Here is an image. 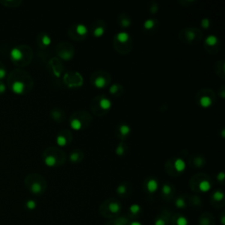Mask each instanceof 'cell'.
<instances>
[{
    "label": "cell",
    "instance_id": "9",
    "mask_svg": "<svg viewBox=\"0 0 225 225\" xmlns=\"http://www.w3.org/2000/svg\"><path fill=\"white\" fill-rule=\"evenodd\" d=\"M216 101V94L213 89L202 88L196 93L197 105L202 108H209L214 106Z\"/></svg>",
    "mask_w": 225,
    "mask_h": 225
},
{
    "label": "cell",
    "instance_id": "2",
    "mask_svg": "<svg viewBox=\"0 0 225 225\" xmlns=\"http://www.w3.org/2000/svg\"><path fill=\"white\" fill-rule=\"evenodd\" d=\"M67 155L65 151L59 147H50L46 150L43 156L44 164L48 167H58L65 164Z\"/></svg>",
    "mask_w": 225,
    "mask_h": 225
},
{
    "label": "cell",
    "instance_id": "4",
    "mask_svg": "<svg viewBox=\"0 0 225 225\" xmlns=\"http://www.w3.org/2000/svg\"><path fill=\"white\" fill-rule=\"evenodd\" d=\"M113 47L120 55H127L133 49V40L130 34L125 31H120L113 38Z\"/></svg>",
    "mask_w": 225,
    "mask_h": 225
},
{
    "label": "cell",
    "instance_id": "21",
    "mask_svg": "<svg viewBox=\"0 0 225 225\" xmlns=\"http://www.w3.org/2000/svg\"><path fill=\"white\" fill-rule=\"evenodd\" d=\"M132 132L131 127L127 123H120L115 129V135L120 141H126V139L130 135Z\"/></svg>",
    "mask_w": 225,
    "mask_h": 225
},
{
    "label": "cell",
    "instance_id": "52",
    "mask_svg": "<svg viewBox=\"0 0 225 225\" xmlns=\"http://www.w3.org/2000/svg\"><path fill=\"white\" fill-rule=\"evenodd\" d=\"M221 135H222V137H223V138H224V137H225V129H224V128L222 129V131H221Z\"/></svg>",
    "mask_w": 225,
    "mask_h": 225
},
{
    "label": "cell",
    "instance_id": "28",
    "mask_svg": "<svg viewBox=\"0 0 225 225\" xmlns=\"http://www.w3.org/2000/svg\"><path fill=\"white\" fill-rule=\"evenodd\" d=\"M118 25L123 29H127L132 26V19L128 13H120L117 16Z\"/></svg>",
    "mask_w": 225,
    "mask_h": 225
},
{
    "label": "cell",
    "instance_id": "17",
    "mask_svg": "<svg viewBox=\"0 0 225 225\" xmlns=\"http://www.w3.org/2000/svg\"><path fill=\"white\" fill-rule=\"evenodd\" d=\"M47 188V183L43 178L37 177L34 180H33L29 185V190L32 194L39 195L45 192Z\"/></svg>",
    "mask_w": 225,
    "mask_h": 225
},
{
    "label": "cell",
    "instance_id": "45",
    "mask_svg": "<svg viewBox=\"0 0 225 225\" xmlns=\"http://www.w3.org/2000/svg\"><path fill=\"white\" fill-rule=\"evenodd\" d=\"M178 3L179 4H181L182 6H185V7H189L191 6L192 4H194V3H196L195 0H179Z\"/></svg>",
    "mask_w": 225,
    "mask_h": 225
},
{
    "label": "cell",
    "instance_id": "3",
    "mask_svg": "<svg viewBox=\"0 0 225 225\" xmlns=\"http://www.w3.org/2000/svg\"><path fill=\"white\" fill-rule=\"evenodd\" d=\"M113 107V101L106 95L100 94L95 96L91 103V111L95 116L103 117L108 114Z\"/></svg>",
    "mask_w": 225,
    "mask_h": 225
},
{
    "label": "cell",
    "instance_id": "31",
    "mask_svg": "<svg viewBox=\"0 0 225 225\" xmlns=\"http://www.w3.org/2000/svg\"><path fill=\"white\" fill-rule=\"evenodd\" d=\"M214 71L220 78L224 79L225 78V61L224 60H219L215 62L214 65Z\"/></svg>",
    "mask_w": 225,
    "mask_h": 225
},
{
    "label": "cell",
    "instance_id": "51",
    "mask_svg": "<svg viewBox=\"0 0 225 225\" xmlns=\"http://www.w3.org/2000/svg\"><path fill=\"white\" fill-rule=\"evenodd\" d=\"M225 215H224V213H222V217H221V224L223 225H225Z\"/></svg>",
    "mask_w": 225,
    "mask_h": 225
},
{
    "label": "cell",
    "instance_id": "27",
    "mask_svg": "<svg viewBox=\"0 0 225 225\" xmlns=\"http://www.w3.org/2000/svg\"><path fill=\"white\" fill-rule=\"evenodd\" d=\"M51 118L57 123H62L66 120V113L61 107H55L50 112Z\"/></svg>",
    "mask_w": 225,
    "mask_h": 225
},
{
    "label": "cell",
    "instance_id": "49",
    "mask_svg": "<svg viewBox=\"0 0 225 225\" xmlns=\"http://www.w3.org/2000/svg\"><path fill=\"white\" fill-rule=\"evenodd\" d=\"M127 225H143L142 223H140L139 221H136V220H132V221H129Z\"/></svg>",
    "mask_w": 225,
    "mask_h": 225
},
{
    "label": "cell",
    "instance_id": "42",
    "mask_svg": "<svg viewBox=\"0 0 225 225\" xmlns=\"http://www.w3.org/2000/svg\"><path fill=\"white\" fill-rule=\"evenodd\" d=\"M149 13L151 14V15H154V14L158 13L159 10V5L156 2V1H150L149 4H148V7H147Z\"/></svg>",
    "mask_w": 225,
    "mask_h": 225
},
{
    "label": "cell",
    "instance_id": "23",
    "mask_svg": "<svg viewBox=\"0 0 225 225\" xmlns=\"http://www.w3.org/2000/svg\"><path fill=\"white\" fill-rule=\"evenodd\" d=\"M160 194H161L162 199H164V200H167V201L172 200L175 195V187L171 183L165 182L161 186Z\"/></svg>",
    "mask_w": 225,
    "mask_h": 225
},
{
    "label": "cell",
    "instance_id": "46",
    "mask_svg": "<svg viewBox=\"0 0 225 225\" xmlns=\"http://www.w3.org/2000/svg\"><path fill=\"white\" fill-rule=\"evenodd\" d=\"M218 96L222 99H224L225 98V86L224 84H222L219 88H218Z\"/></svg>",
    "mask_w": 225,
    "mask_h": 225
},
{
    "label": "cell",
    "instance_id": "43",
    "mask_svg": "<svg viewBox=\"0 0 225 225\" xmlns=\"http://www.w3.org/2000/svg\"><path fill=\"white\" fill-rule=\"evenodd\" d=\"M211 19H209V18H203L201 20H200V27L202 29H205V30H208L209 29V27H211Z\"/></svg>",
    "mask_w": 225,
    "mask_h": 225
},
{
    "label": "cell",
    "instance_id": "20",
    "mask_svg": "<svg viewBox=\"0 0 225 225\" xmlns=\"http://www.w3.org/2000/svg\"><path fill=\"white\" fill-rule=\"evenodd\" d=\"M210 203L215 208H222L224 205V193L222 189L214 191L210 195Z\"/></svg>",
    "mask_w": 225,
    "mask_h": 225
},
{
    "label": "cell",
    "instance_id": "38",
    "mask_svg": "<svg viewBox=\"0 0 225 225\" xmlns=\"http://www.w3.org/2000/svg\"><path fill=\"white\" fill-rule=\"evenodd\" d=\"M10 55H11L12 59L16 62H19V61L24 59V53L19 48H13L10 52Z\"/></svg>",
    "mask_w": 225,
    "mask_h": 225
},
{
    "label": "cell",
    "instance_id": "39",
    "mask_svg": "<svg viewBox=\"0 0 225 225\" xmlns=\"http://www.w3.org/2000/svg\"><path fill=\"white\" fill-rule=\"evenodd\" d=\"M187 202L194 208V209H200L201 205H202V201H201V199L198 195H192L190 196L188 200H187Z\"/></svg>",
    "mask_w": 225,
    "mask_h": 225
},
{
    "label": "cell",
    "instance_id": "19",
    "mask_svg": "<svg viewBox=\"0 0 225 225\" xmlns=\"http://www.w3.org/2000/svg\"><path fill=\"white\" fill-rule=\"evenodd\" d=\"M207 160L203 154L200 153H195L192 154L189 159H188V164L189 165L194 168V169H201L206 165Z\"/></svg>",
    "mask_w": 225,
    "mask_h": 225
},
{
    "label": "cell",
    "instance_id": "35",
    "mask_svg": "<svg viewBox=\"0 0 225 225\" xmlns=\"http://www.w3.org/2000/svg\"><path fill=\"white\" fill-rule=\"evenodd\" d=\"M26 84L22 80H16L12 84V90L16 94H23L26 90Z\"/></svg>",
    "mask_w": 225,
    "mask_h": 225
},
{
    "label": "cell",
    "instance_id": "18",
    "mask_svg": "<svg viewBox=\"0 0 225 225\" xmlns=\"http://www.w3.org/2000/svg\"><path fill=\"white\" fill-rule=\"evenodd\" d=\"M159 189V182L157 178L150 176L144 182V190L148 195H153Z\"/></svg>",
    "mask_w": 225,
    "mask_h": 225
},
{
    "label": "cell",
    "instance_id": "44",
    "mask_svg": "<svg viewBox=\"0 0 225 225\" xmlns=\"http://www.w3.org/2000/svg\"><path fill=\"white\" fill-rule=\"evenodd\" d=\"M36 207H37V203H36L35 200H27V202H26V208H27V209L34 210V209H36Z\"/></svg>",
    "mask_w": 225,
    "mask_h": 225
},
{
    "label": "cell",
    "instance_id": "15",
    "mask_svg": "<svg viewBox=\"0 0 225 225\" xmlns=\"http://www.w3.org/2000/svg\"><path fill=\"white\" fill-rule=\"evenodd\" d=\"M73 140V135L72 132L69 129H63L56 135L55 137V143L56 145L59 148H64L69 146Z\"/></svg>",
    "mask_w": 225,
    "mask_h": 225
},
{
    "label": "cell",
    "instance_id": "36",
    "mask_svg": "<svg viewBox=\"0 0 225 225\" xmlns=\"http://www.w3.org/2000/svg\"><path fill=\"white\" fill-rule=\"evenodd\" d=\"M199 225H215V218L210 213H204L199 219Z\"/></svg>",
    "mask_w": 225,
    "mask_h": 225
},
{
    "label": "cell",
    "instance_id": "10",
    "mask_svg": "<svg viewBox=\"0 0 225 225\" xmlns=\"http://www.w3.org/2000/svg\"><path fill=\"white\" fill-rule=\"evenodd\" d=\"M111 75L105 70H95L91 75L90 82L96 89H105L111 83Z\"/></svg>",
    "mask_w": 225,
    "mask_h": 225
},
{
    "label": "cell",
    "instance_id": "25",
    "mask_svg": "<svg viewBox=\"0 0 225 225\" xmlns=\"http://www.w3.org/2000/svg\"><path fill=\"white\" fill-rule=\"evenodd\" d=\"M69 161L71 164H80L84 159V152L81 149H74L69 154Z\"/></svg>",
    "mask_w": 225,
    "mask_h": 225
},
{
    "label": "cell",
    "instance_id": "11",
    "mask_svg": "<svg viewBox=\"0 0 225 225\" xmlns=\"http://www.w3.org/2000/svg\"><path fill=\"white\" fill-rule=\"evenodd\" d=\"M68 36L75 41H83L87 37L89 33V28L83 23H76L71 25L67 31Z\"/></svg>",
    "mask_w": 225,
    "mask_h": 225
},
{
    "label": "cell",
    "instance_id": "29",
    "mask_svg": "<svg viewBox=\"0 0 225 225\" xmlns=\"http://www.w3.org/2000/svg\"><path fill=\"white\" fill-rule=\"evenodd\" d=\"M53 61L55 63L51 61V65H52L54 75L56 78H60L64 74V67L62 64V61L59 60L58 58H54Z\"/></svg>",
    "mask_w": 225,
    "mask_h": 225
},
{
    "label": "cell",
    "instance_id": "13",
    "mask_svg": "<svg viewBox=\"0 0 225 225\" xmlns=\"http://www.w3.org/2000/svg\"><path fill=\"white\" fill-rule=\"evenodd\" d=\"M64 83L68 88L70 89H76L79 88L83 85L84 79L82 75L78 71L70 70V71H66L64 74Z\"/></svg>",
    "mask_w": 225,
    "mask_h": 225
},
{
    "label": "cell",
    "instance_id": "40",
    "mask_svg": "<svg viewBox=\"0 0 225 225\" xmlns=\"http://www.w3.org/2000/svg\"><path fill=\"white\" fill-rule=\"evenodd\" d=\"M39 43L41 47H44V48L49 47L52 43L51 37L48 34H42L39 36Z\"/></svg>",
    "mask_w": 225,
    "mask_h": 225
},
{
    "label": "cell",
    "instance_id": "22",
    "mask_svg": "<svg viewBox=\"0 0 225 225\" xmlns=\"http://www.w3.org/2000/svg\"><path fill=\"white\" fill-rule=\"evenodd\" d=\"M133 191L132 184L129 181L121 182L116 187V194L120 198H128Z\"/></svg>",
    "mask_w": 225,
    "mask_h": 225
},
{
    "label": "cell",
    "instance_id": "6",
    "mask_svg": "<svg viewBox=\"0 0 225 225\" xmlns=\"http://www.w3.org/2000/svg\"><path fill=\"white\" fill-rule=\"evenodd\" d=\"M122 209L121 203L115 198H109L104 200L99 206V212L106 218H116L120 215Z\"/></svg>",
    "mask_w": 225,
    "mask_h": 225
},
{
    "label": "cell",
    "instance_id": "48",
    "mask_svg": "<svg viewBox=\"0 0 225 225\" xmlns=\"http://www.w3.org/2000/svg\"><path fill=\"white\" fill-rule=\"evenodd\" d=\"M6 76V70L4 69H0V79L4 78Z\"/></svg>",
    "mask_w": 225,
    "mask_h": 225
},
{
    "label": "cell",
    "instance_id": "16",
    "mask_svg": "<svg viewBox=\"0 0 225 225\" xmlns=\"http://www.w3.org/2000/svg\"><path fill=\"white\" fill-rule=\"evenodd\" d=\"M106 28L107 25L105 20L97 19L92 23L91 28L89 29V33H91L95 38H100L106 34Z\"/></svg>",
    "mask_w": 225,
    "mask_h": 225
},
{
    "label": "cell",
    "instance_id": "7",
    "mask_svg": "<svg viewBox=\"0 0 225 225\" xmlns=\"http://www.w3.org/2000/svg\"><path fill=\"white\" fill-rule=\"evenodd\" d=\"M178 37L182 43L194 46L197 45L201 41L203 38V34L201 30L197 27H184L179 31Z\"/></svg>",
    "mask_w": 225,
    "mask_h": 225
},
{
    "label": "cell",
    "instance_id": "41",
    "mask_svg": "<svg viewBox=\"0 0 225 225\" xmlns=\"http://www.w3.org/2000/svg\"><path fill=\"white\" fill-rule=\"evenodd\" d=\"M129 222V218L124 216H118L112 221H109L106 225H127Z\"/></svg>",
    "mask_w": 225,
    "mask_h": 225
},
{
    "label": "cell",
    "instance_id": "30",
    "mask_svg": "<svg viewBox=\"0 0 225 225\" xmlns=\"http://www.w3.org/2000/svg\"><path fill=\"white\" fill-rule=\"evenodd\" d=\"M109 93L115 98H120L124 93V87L120 83H114L109 87Z\"/></svg>",
    "mask_w": 225,
    "mask_h": 225
},
{
    "label": "cell",
    "instance_id": "14",
    "mask_svg": "<svg viewBox=\"0 0 225 225\" xmlns=\"http://www.w3.org/2000/svg\"><path fill=\"white\" fill-rule=\"evenodd\" d=\"M204 49L206 52L210 55H215L217 54L222 48V43L220 39L215 35V34H209L204 39Z\"/></svg>",
    "mask_w": 225,
    "mask_h": 225
},
{
    "label": "cell",
    "instance_id": "50",
    "mask_svg": "<svg viewBox=\"0 0 225 225\" xmlns=\"http://www.w3.org/2000/svg\"><path fill=\"white\" fill-rule=\"evenodd\" d=\"M5 90H6V86H5V84H4L0 83V93H4V92H5Z\"/></svg>",
    "mask_w": 225,
    "mask_h": 225
},
{
    "label": "cell",
    "instance_id": "8",
    "mask_svg": "<svg viewBox=\"0 0 225 225\" xmlns=\"http://www.w3.org/2000/svg\"><path fill=\"white\" fill-rule=\"evenodd\" d=\"M186 162L182 157H172L164 164V170L171 177H179L185 172Z\"/></svg>",
    "mask_w": 225,
    "mask_h": 225
},
{
    "label": "cell",
    "instance_id": "5",
    "mask_svg": "<svg viewBox=\"0 0 225 225\" xmlns=\"http://www.w3.org/2000/svg\"><path fill=\"white\" fill-rule=\"evenodd\" d=\"M189 185L194 192L196 193H209L213 186L211 178L207 173H197L194 175L189 181Z\"/></svg>",
    "mask_w": 225,
    "mask_h": 225
},
{
    "label": "cell",
    "instance_id": "37",
    "mask_svg": "<svg viewBox=\"0 0 225 225\" xmlns=\"http://www.w3.org/2000/svg\"><path fill=\"white\" fill-rule=\"evenodd\" d=\"M174 205L179 209H185L188 205V202L184 195H179L174 200Z\"/></svg>",
    "mask_w": 225,
    "mask_h": 225
},
{
    "label": "cell",
    "instance_id": "33",
    "mask_svg": "<svg viewBox=\"0 0 225 225\" xmlns=\"http://www.w3.org/2000/svg\"><path fill=\"white\" fill-rule=\"evenodd\" d=\"M129 152V145L126 141H120L115 148V154L120 158L125 157Z\"/></svg>",
    "mask_w": 225,
    "mask_h": 225
},
{
    "label": "cell",
    "instance_id": "24",
    "mask_svg": "<svg viewBox=\"0 0 225 225\" xmlns=\"http://www.w3.org/2000/svg\"><path fill=\"white\" fill-rule=\"evenodd\" d=\"M158 28V20L154 18H150L144 20L143 24V30L146 34H153Z\"/></svg>",
    "mask_w": 225,
    "mask_h": 225
},
{
    "label": "cell",
    "instance_id": "1",
    "mask_svg": "<svg viewBox=\"0 0 225 225\" xmlns=\"http://www.w3.org/2000/svg\"><path fill=\"white\" fill-rule=\"evenodd\" d=\"M93 115L86 110H78L74 112L70 119L69 124L73 130L82 131L87 129L93 123Z\"/></svg>",
    "mask_w": 225,
    "mask_h": 225
},
{
    "label": "cell",
    "instance_id": "12",
    "mask_svg": "<svg viewBox=\"0 0 225 225\" xmlns=\"http://www.w3.org/2000/svg\"><path fill=\"white\" fill-rule=\"evenodd\" d=\"M55 53L61 61H70L75 55V49L73 45L68 41H60L56 48Z\"/></svg>",
    "mask_w": 225,
    "mask_h": 225
},
{
    "label": "cell",
    "instance_id": "34",
    "mask_svg": "<svg viewBox=\"0 0 225 225\" xmlns=\"http://www.w3.org/2000/svg\"><path fill=\"white\" fill-rule=\"evenodd\" d=\"M142 213H143V209H142V207L139 204L134 203L132 205H130L129 209V218L135 219V218L140 217L142 215Z\"/></svg>",
    "mask_w": 225,
    "mask_h": 225
},
{
    "label": "cell",
    "instance_id": "32",
    "mask_svg": "<svg viewBox=\"0 0 225 225\" xmlns=\"http://www.w3.org/2000/svg\"><path fill=\"white\" fill-rule=\"evenodd\" d=\"M171 224L172 225H189V220L182 214H175L172 215Z\"/></svg>",
    "mask_w": 225,
    "mask_h": 225
},
{
    "label": "cell",
    "instance_id": "47",
    "mask_svg": "<svg viewBox=\"0 0 225 225\" xmlns=\"http://www.w3.org/2000/svg\"><path fill=\"white\" fill-rule=\"evenodd\" d=\"M224 178L225 174L224 172H218L217 175H216V179H217V181H219L221 184H224Z\"/></svg>",
    "mask_w": 225,
    "mask_h": 225
},
{
    "label": "cell",
    "instance_id": "26",
    "mask_svg": "<svg viewBox=\"0 0 225 225\" xmlns=\"http://www.w3.org/2000/svg\"><path fill=\"white\" fill-rule=\"evenodd\" d=\"M172 215L167 210H163L154 220V225H169L171 224Z\"/></svg>",
    "mask_w": 225,
    "mask_h": 225
}]
</instances>
